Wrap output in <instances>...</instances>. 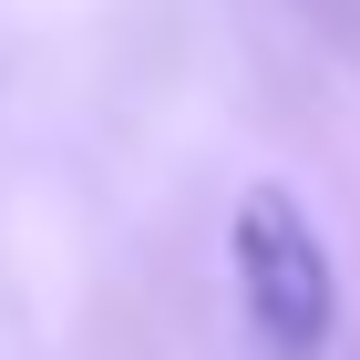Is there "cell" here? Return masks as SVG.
Listing matches in <instances>:
<instances>
[{
    "label": "cell",
    "instance_id": "1",
    "mask_svg": "<svg viewBox=\"0 0 360 360\" xmlns=\"http://www.w3.org/2000/svg\"><path fill=\"white\" fill-rule=\"evenodd\" d=\"M226 278H237V309L268 360H319L340 330V268L330 237L309 226V206L288 186H248L237 195V226H226Z\"/></svg>",
    "mask_w": 360,
    "mask_h": 360
}]
</instances>
